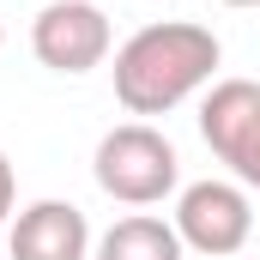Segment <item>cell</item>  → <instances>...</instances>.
<instances>
[{
    "instance_id": "277c9868",
    "label": "cell",
    "mask_w": 260,
    "mask_h": 260,
    "mask_svg": "<svg viewBox=\"0 0 260 260\" xmlns=\"http://www.w3.org/2000/svg\"><path fill=\"white\" fill-rule=\"evenodd\" d=\"M30 49H37V61L49 73H91L115 49L109 12L91 6V0H49L30 18Z\"/></svg>"
},
{
    "instance_id": "3957f363",
    "label": "cell",
    "mask_w": 260,
    "mask_h": 260,
    "mask_svg": "<svg viewBox=\"0 0 260 260\" xmlns=\"http://www.w3.org/2000/svg\"><path fill=\"white\" fill-rule=\"evenodd\" d=\"M200 139L242 188H260V79H218L200 103Z\"/></svg>"
},
{
    "instance_id": "5b68a950",
    "label": "cell",
    "mask_w": 260,
    "mask_h": 260,
    "mask_svg": "<svg viewBox=\"0 0 260 260\" xmlns=\"http://www.w3.org/2000/svg\"><path fill=\"white\" fill-rule=\"evenodd\" d=\"M176 236L200 260H230L254 236V206L236 182H194L176 200Z\"/></svg>"
},
{
    "instance_id": "8992f818",
    "label": "cell",
    "mask_w": 260,
    "mask_h": 260,
    "mask_svg": "<svg viewBox=\"0 0 260 260\" xmlns=\"http://www.w3.org/2000/svg\"><path fill=\"white\" fill-rule=\"evenodd\" d=\"M6 248H12V260H85L91 254V224L73 200H37V206L18 212Z\"/></svg>"
},
{
    "instance_id": "ba28073f",
    "label": "cell",
    "mask_w": 260,
    "mask_h": 260,
    "mask_svg": "<svg viewBox=\"0 0 260 260\" xmlns=\"http://www.w3.org/2000/svg\"><path fill=\"white\" fill-rule=\"evenodd\" d=\"M12 200H18V176H12V164L0 157V224H6V212H12Z\"/></svg>"
},
{
    "instance_id": "9c48e42d",
    "label": "cell",
    "mask_w": 260,
    "mask_h": 260,
    "mask_svg": "<svg viewBox=\"0 0 260 260\" xmlns=\"http://www.w3.org/2000/svg\"><path fill=\"white\" fill-rule=\"evenodd\" d=\"M224 6H260V0H224Z\"/></svg>"
},
{
    "instance_id": "7a4b0ae2",
    "label": "cell",
    "mask_w": 260,
    "mask_h": 260,
    "mask_svg": "<svg viewBox=\"0 0 260 260\" xmlns=\"http://www.w3.org/2000/svg\"><path fill=\"white\" fill-rule=\"evenodd\" d=\"M91 176L97 188L121 206H157L164 194H176L182 182V157L151 121H121L97 139V157H91Z\"/></svg>"
},
{
    "instance_id": "52a82bcc",
    "label": "cell",
    "mask_w": 260,
    "mask_h": 260,
    "mask_svg": "<svg viewBox=\"0 0 260 260\" xmlns=\"http://www.w3.org/2000/svg\"><path fill=\"white\" fill-rule=\"evenodd\" d=\"M182 236L176 224L151 218V212H133V218H115L103 236H97V260H182Z\"/></svg>"
},
{
    "instance_id": "6da1fadb",
    "label": "cell",
    "mask_w": 260,
    "mask_h": 260,
    "mask_svg": "<svg viewBox=\"0 0 260 260\" xmlns=\"http://www.w3.org/2000/svg\"><path fill=\"white\" fill-rule=\"evenodd\" d=\"M218 61L224 49L206 24H188V18L145 24L115 49V103L127 115H170L218 73Z\"/></svg>"
}]
</instances>
